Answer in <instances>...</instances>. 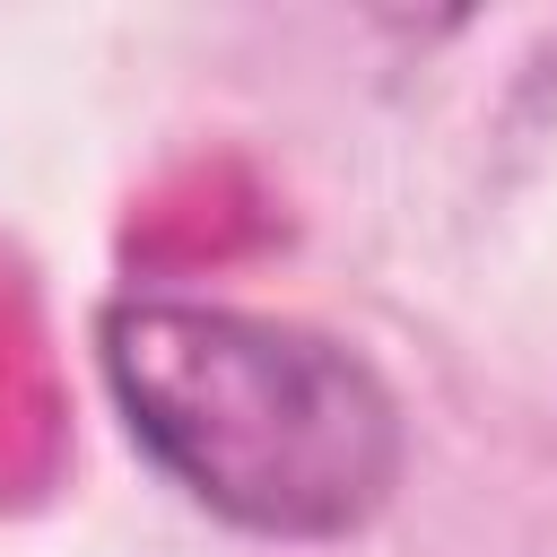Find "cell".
I'll use <instances>...</instances> for the list:
<instances>
[{"label": "cell", "instance_id": "cell-1", "mask_svg": "<svg viewBox=\"0 0 557 557\" xmlns=\"http://www.w3.org/2000/svg\"><path fill=\"white\" fill-rule=\"evenodd\" d=\"M96 348L139 453L261 540H339L400 479L383 374L305 322L122 296Z\"/></svg>", "mask_w": 557, "mask_h": 557}]
</instances>
